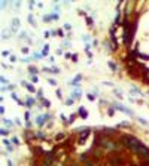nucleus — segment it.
Returning <instances> with one entry per match:
<instances>
[{"instance_id":"obj_7","label":"nucleus","mask_w":149,"mask_h":166,"mask_svg":"<svg viewBox=\"0 0 149 166\" xmlns=\"http://www.w3.org/2000/svg\"><path fill=\"white\" fill-rule=\"evenodd\" d=\"M131 94H137V95H143V94H142V91H140V89H137V88H134V86H133V88H131Z\"/></svg>"},{"instance_id":"obj_8","label":"nucleus","mask_w":149,"mask_h":166,"mask_svg":"<svg viewBox=\"0 0 149 166\" xmlns=\"http://www.w3.org/2000/svg\"><path fill=\"white\" fill-rule=\"evenodd\" d=\"M28 71H30L33 76H36V74H37V68H36V67H33V65H31V67H28Z\"/></svg>"},{"instance_id":"obj_24","label":"nucleus","mask_w":149,"mask_h":166,"mask_svg":"<svg viewBox=\"0 0 149 166\" xmlns=\"http://www.w3.org/2000/svg\"><path fill=\"white\" fill-rule=\"evenodd\" d=\"M48 82H49V85H52V86H55V85H57V82H55V80H52V79H49Z\"/></svg>"},{"instance_id":"obj_5","label":"nucleus","mask_w":149,"mask_h":166,"mask_svg":"<svg viewBox=\"0 0 149 166\" xmlns=\"http://www.w3.org/2000/svg\"><path fill=\"white\" fill-rule=\"evenodd\" d=\"M45 119H49V114L39 116V117H37V125H39V126H43V125H45Z\"/></svg>"},{"instance_id":"obj_2","label":"nucleus","mask_w":149,"mask_h":166,"mask_svg":"<svg viewBox=\"0 0 149 166\" xmlns=\"http://www.w3.org/2000/svg\"><path fill=\"white\" fill-rule=\"evenodd\" d=\"M134 30H136V24H130V27L128 28H124V42L125 43H130L133 40Z\"/></svg>"},{"instance_id":"obj_3","label":"nucleus","mask_w":149,"mask_h":166,"mask_svg":"<svg viewBox=\"0 0 149 166\" xmlns=\"http://www.w3.org/2000/svg\"><path fill=\"white\" fill-rule=\"evenodd\" d=\"M113 107H115V108H118V110H119V111H122V113H127V114L133 116V111H131V110H128L127 107H124V105H121L119 102H113Z\"/></svg>"},{"instance_id":"obj_4","label":"nucleus","mask_w":149,"mask_h":166,"mask_svg":"<svg viewBox=\"0 0 149 166\" xmlns=\"http://www.w3.org/2000/svg\"><path fill=\"white\" fill-rule=\"evenodd\" d=\"M89 136V129H87V131H83L82 134H81V136H79V144H83L85 142V139Z\"/></svg>"},{"instance_id":"obj_29","label":"nucleus","mask_w":149,"mask_h":166,"mask_svg":"<svg viewBox=\"0 0 149 166\" xmlns=\"http://www.w3.org/2000/svg\"><path fill=\"white\" fill-rule=\"evenodd\" d=\"M3 56H9V51H3Z\"/></svg>"},{"instance_id":"obj_11","label":"nucleus","mask_w":149,"mask_h":166,"mask_svg":"<svg viewBox=\"0 0 149 166\" xmlns=\"http://www.w3.org/2000/svg\"><path fill=\"white\" fill-rule=\"evenodd\" d=\"M3 123L8 126V128H12V122L9 120V119H3Z\"/></svg>"},{"instance_id":"obj_1","label":"nucleus","mask_w":149,"mask_h":166,"mask_svg":"<svg viewBox=\"0 0 149 166\" xmlns=\"http://www.w3.org/2000/svg\"><path fill=\"white\" fill-rule=\"evenodd\" d=\"M122 141L125 142V145L127 147H130L133 151H136L137 154H140V156H143L145 159H149V150L145 147L143 144H142L139 139H136L134 136H124L122 138Z\"/></svg>"},{"instance_id":"obj_27","label":"nucleus","mask_w":149,"mask_h":166,"mask_svg":"<svg viewBox=\"0 0 149 166\" xmlns=\"http://www.w3.org/2000/svg\"><path fill=\"white\" fill-rule=\"evenodd\" d=\"M88 99H89V101H93V99H94V95H91V94H88V96H87Z\"/></svg>"},{"instance_id":"obj_28","label":"nucleus","mask_w":149,"mask_h":166,"mask_svg":"<svg viewBox=\"0 0 149 166\" xmlns=\"http://www.w3.org/2000/svg\"><path fill=\"white\" fill-rule=\"evenodd\" d=\"M64 28H66V30H70V28H72V25H70V24H66V25H64Z\"/></svg>"},{"instance_id":"obj_18","label":"nucleus","mask_w":149,"mask_h":166,"mask_svg":"<svg viewBox=\"0 0 149 166\" xmlns=\"http://www.w3.org/2000/svg\"><path fill=\"white\" fill-rule=\"evenodd\" d=\"M33 104H34V99H33V98H28V99H27V105H28V107H31Z\"/></svg>"},{"instance_id":"obj_15","label":"nucleus","mask_w":149,"mask_h":166,"mask_svg":"<svg viewBox=\"0 0 149 166\" xmlns=\"http://www.w3.org/2000/svg\"><path fill=\"white\" fill-rule=\"evenodd\" d=\"M107 65H109V68H111L112 71H115V70H116V65H115L113 62H111V61H109V62H107Z\"/></svg>"},{"instance_id":"obj_14","label":"nucleus","mask_w":149,"mask_h":166,"mask_svg":"<svg viewBox=\"0 0 149 166\" xmlns=\"http://www.w3.org/2000/svg\"><path fill=\"white\" fill-rule=\"evenodd\" d=\"M12 98H14V101H17L18 104H23V101H21V99H19V98L17 96V94H12Z\"/></svg>"},{"instance_id":"obj_12","label":"nucleus","mask_w":149,"mask_h":166,"mask_svg":"<svg viewBox=\"0 0 149 166\" xmlns=\"http://www.w3.org/2000/svg\"><path fill=\"white\" fill-rule=\"evenodd\" d=\"M113 94H115L116 96H118L119 99L122 98V94H121V91H119V89H113Z\"/></svg>"},{"instance_id":"obj_23","label":"nucleus","mask_w":149,"mask_h":166,"mask_svg":"<svg viewBox=\"0 0 149 166\" xmlns=\"http://www.w3.org/2000/svg\"><path fill=\"white\" fill-rule=\"evenodd\" d=\"M87 24L91 27V25H93V19H91V18H87Z\"/></svg>"},{"instance_id":"obj_26","label":"nucleus","mask_w":149,"mask_h":166,"mask_svg":"<svg viewBox=\"0 0 149 166\" xmlns=\"http://www.w3.org/2000/svg\"><path fill=\"white\" fill-rule=\"evenodd\" d=\"M51 19H58V14H52L51 15Z\"/></svg>"},{"instance_id":"obj_16","label":"nucleus","mask_w":149,"mask_h":166,"mask_svg":"<svg viewBox=\"0 0 149 166\" xmlns=\"http://www.w3.org/2000/svg\"><path fill=\"white\" fill-rule=\"evenodd\" d=\"M79 114H81L82 117H87V111L83 110V107H81V108H79Z\"/></svg>"},{"instance_id":"obj_30","label":"nucleus","mask_w":149,"mask_h":166,"mask_svg":"<svg viewBox=\"0 0 149 166\" xmlns=\"http://www.w3.org/2000/svg\"><path fill=\"white\" fill-rule=\"evenodd\" d=\"M23 62H25V64L30 62V58H24V59H23Z\"/></svg>"},{"instance_id":"obj_17","label":"nucleus","mask_w":149,"mask_h":166,"mask_svg":"<svg viewBox=\"0 0 149 166\" xmlns=\"http://www.w3.org/2000/svg\"><path fill=\"white\" fill-rule=\"evenodd\" d=\"M12 24H14V27H19V19L14 18V19H12Z\"/></svg>"},{"instance_id":"obj_20","label":"nucleus","mask_w":149,"mask_h":166,"mask_svg":"<svg viewBox=\"0 0 149 166\" xmlns=\"http://www.w3.org/2000/svg\"><path fill=\"white\" fill-rule=\"evenodd\" d=\"M0 134H2V135L5 136V135H8V134H9V131H8V129H5V128H3L2 131H0Z\"/></svg>"},{"instance_id":"obj_19","label":"nucleus","mask_w":149,"mask_h":166,"mask_svg":"<svg viewBox=\"0 0 149 166\" xmlns=\"http://www.w3.org/2000/svg\"><path fill=\"white\" fill-rule=\"evenodd\" d=\"M28 22H31V25H36V22H34V18L31 16V15H28Z\"/></svg>"},{"instance_id":"obj_9","label":"nucleus","mask_w":149,"mask_h":166,"mask_svg":"<svg viewBox=\"0 0 149 166\" xmlns=\"http://www.w3.org/2000/svg\"><path fill=\"white\" fill-rule=\"evenodd\" d=\"M72 96H73V99H79V98H81V91L73 92V94H72Z\"/></svg>"},{"instance_id":"obj_21","label":"nucleus","mask_w":149,"mask_h":166,"mask_svg":"<svg viewBox=\"0 0 149 166\" xmlns=\"http://www.w3.org/2000/svg\"><path fill=\"white\" fill-rule=\"evenodd\" d=\"M64 138V134H58L57 136H55V139H57V141H60V139H63Z\"/></svg>"},{"instance_id":"obj_13","label":"nucleus","mask_w":149,"mask_h":166,"mask_svg":"<svg viewBox=\"0 0 149 166\" xmlns=\"http://www.w3.org/2000/svg\"><path fill=\"white\" fill-rule=\"evenodd\" d=\"M3 144L6 145V147H8L9 150H12V145H11V141H8V139H3Z\"/></svg>"},{"instance_id":"obj_22","label":"nucleus","mask_w":149,"mask_h":166,"mask_svg":"<svg viewBox=\"0 0 149 166\" xmlns=\"http://www.w3.org/2000/svg\"><path fill=\"white\" fill-rule=\"evenodd\" d=\"M137 120H139V122H140L142 125H148V122L145 120V119H142V117H139V119H137Z\"/></svg>"},{"instance_id":"obj_6","label":"nucleus","mask_w":149,"mask_h":166,"mask_svg":"<svg viewBox=\"0 0 149 166\" xmlns=\"http://www.w3.org/2000/svg\"><path fill=\"white\" fill-rule=\"evenodd\" d=\"M24 86H25V88H27V91H30V92H34V91H36L33 85H28V83H25V82H24Z\"/></svg>"},{"instance_id":"obj_25","label":"nucleus","mask_w":149,"mask_h":166,"mask_svg":"<svg viewBox=\"0 0 149 166\" xmlns=\"http://www.w3.org/2000/svg\"><path fill=\"white\" fill-rule=\"evenodd\" d=\"M37 95H39L37 98H40V99H42V98H43V92H42V91H39V92H37Z\"/></svg>"},{"instance_id":"obj_10","label":"nucleus","mask_w":149,"mask_h":166,"mask_svg":"<svg viewBox=\"0 0 149 166\" xmlns=\"http://www.w3.org/2000/svg\"><path fill=\"white\" fill-rule=\"evenodd\" d=\"M81 79H82V76H81V74H79V76H76V77L73 79V82H72V85H73V86H76V83H77V82H79V80H81Z\"/></svg>"}]
</instances>
